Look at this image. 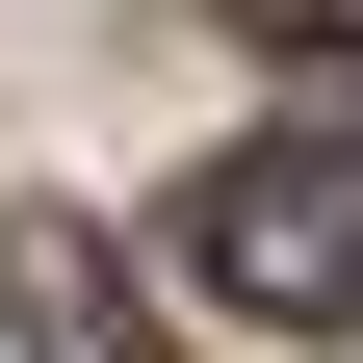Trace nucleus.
Returning a JSON list of instances; mask_svg holds the SVG:
<instances>
[{
  "mask_svg": "<svg viewBox=\"0 0 363 363\" xmlns=\"http://www.w3.org/2000/svg\"><path fill=\"white\" fill-rule=\"evenodd\" d=\"M337 156H363V130H337Z\"/></svg>",
  "mask_w": 363,
  "mask_h": 363,
  "instance_id": "nucleus-3",
  "label": "nucleus"
},
{
  "mask_svg": "<svg viewBox=\"0 0 363 363\" xmlns=\"http://www.w3.org/2000/svg\"><path fill=\"white\" fill-rule=\"evenodd\" d=\"M182 259H208L234 311H286V337H363V156H337V130L208 156V182H182Z\"/></svg>",
  "mask_w": 363,
  "mask_h": 363,
  "instance_id": "nucleus-1",
  "label": "nucleus"
},
{
  "mask_svg": "<svg viewBox=\"0 0 363 363\" xmlns=\"http://www.w3.org/2000/svg\"><path fill=\"white\" fill-rule=\"evenodd\" d=\"M0 311H26V363H156V311H130V259L78 234V208H26V234H0Z\"/></svg>",
  "mask_w": 363,
  "mask_h": 363,
  "instance_id": "nucleus-2",
  "label": "nucleus"
}]
</instances>
